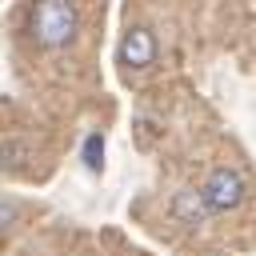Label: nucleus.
Returning a JSON list of instances; mask_svg holds the SVG:
<instances>
[{"instance_id": "f257e3e1", "label": "nucleus", "mask_w": 256, "mask_h": 256, "mask_svg": "<svg viewBox=\"0 0 256 256\" xmlns=\"http://www.w3.org/2000/svg\"><path fill=\"white\" fill-rule=\"evenodd\" d=\"M28 28L36 36V44L64 48L76 36V8L68 0H36L32 4V16H28Z\"/></svg>"}, {"instance_id": "7ed1b4c3", "label": "nucleus", "mask_w": 256, "mask_h": 256, "mask_svg": "<svg viewBox=\"0 0 256 256\" xmlns=\"http://www.w3.org/2000/svg\"><path fill=\"white\" fill-rule=\"evenodd\" d=\"M120 60H124L128 68H148V64L156 60V40H152V32H148V28H132V32L124 36V44H120Z\"/></svg>"}, {"instance_id": "20e7f679", "label": "nucleus", "mask_w": 256, "mask_h": 256, "mask_svg": "<svg viewBox=\"0 0 256 256\" xmlns=\"http://www.w3.org/2000/svg\"><path fill=\"white\" fill-rule=\"evenodd\" d=\"M172 212H176L184 224H200V220L212 212V204H208V196H204V192H176Z\"/></svg>"}, {"instance_id": "f03ea898", "label": "nucleus", "mask_w": 256, "mask_h": 256, "mask_svg": "<svg viewBox=\"0 0 256 256\" xmlns=\"http://www.w3.org/2000/svg\"><path fill=\"white\" fill-rule=\"evenodd\" d=\"M200 192L208 196L212 212H228V208H236V204L244 200V180H240V172H232V168H216V172L204 180Z\"/></svg>"}, {"instance_id": "39448f33", "label": "nucleus", "mask_w": 256, "mask_h": 256, "mask_svg": "<svg viewBox=\"0 0 256 256\" xmlns=\"http://www.w3.org/2000/svg\"><path fill=\"white\" fill-rule=\"evenodd\" d=\"M84 152H88V164L96 168V164H100V160H96V152H100V136H88V148H84Z\"/></svg>"}]
</instances>
